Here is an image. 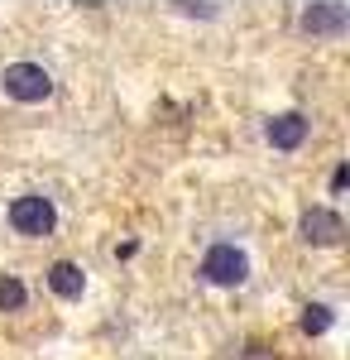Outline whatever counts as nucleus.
Masks as SVG:
<instances>
[{"label": "nucleus", "mask_w": 350, "mask_h": 360, "mask_svg": "<svg viewBox=\"0 0 350 360\" xmlns=\"http://www.w3.org/2000/svg\"><path fill=\"white\" fill-rule=\"evenodd\" d=\"M53 226H58L53 197L25 193V197H15V202H10V231H15V236H29V240H39V236H53Z\"/></svg>", "instance_id": "f257e3e1"}, {"label": "nucleus", "mask_w": 350, "mask_h": 360, "mask_svg": "<svg viewBox=\"0 0 350 360\" xmlns=\"http://www.w3.org/2000/svg\"><path fill=\"white\" fill-rule=\"evenodd\" d=\"M0 91H5L10 101L39 106V101L53 96V77H48V68H39V63H10V68L0 72Z\"/></svg>", "instance_id": "f03ea898"}, {"label": "nucleus", "mask_w": 350, "mask_h": 360, "mask_svg": "<svg viewBox=\"0 0 350 360\" xmlns=\"http://www.w3.org/2000/svg\"><path fill=\"white\" fill-rule=\"evenodd\" d=\"M202 278L212 283V288H240L245 278H249V259H245V250L235 245H212L202 255Z\"/></svg>", "instance_id": "7ed1b4c3"}, {"label": "nucleus", "mask_w": 350, "mask_h": 360, "mask_svg": "<svg viewBox=\"0 0 350 360\" xmlns=\"http://www.w3.org/2000/svg\"><path fill=\"white\" fill-rule=\"evenodd\" d=\"M297 236H302L307 245H341V236H346V221H341L331 207H312V212H302V221H297Z\"/></svg>", "instance_id": "20e7f679"}, {"label": "nucleus", "mask_w": 350, "mask_h": 360, "mask_svg": "<svg viewBox=\"0 0 350 360\" xmlns=\"http://www.w3.org/2000/svg\"><path fill=\"white\" fill-rule=\"evenodd\" d=\"M307 130H312V120H307L302 111H283V115H273L269 125H264V139H269L273 149L293 154V149H302V139H307Z\"/></svg>", "instance_id": "39448f33"}, {"label": "nucleus", "mask_w": 350, "mask_h": 360, "mask_svg": "<svg viewBox=\"0 0 350 360\" xmlns=\"http://www.w3.org/2000/svg\"><path fill=\"white\" fill-rule=\"evenodd\" d=\"M302 29L312 34V39H341L350 29V15H346V5H307L302 10Z\"/></svg>", "instance_id": "423d86ee"}, {"label": "nucleus", "mask_w": 350, "mask_h": 360, "mask_svg": "<svg viewBox=\"0 0 350 360\" xmlns=\"http://www.w3.org/2000/svg\"><path fill=\"white\" fill-rule=\"evenodd\" d=\"M48 288H53L58 298H67V303H72V298H82V288H86V274H82L72 259H58L53 269H48Z\"/></svg>", "instance_id": "0eeeda50"}, {"label": "nucleus", "mask_w": 350, "mask_h": 360, "mask_svg": "<svg viewBox=\"0 0 350 360\" xmlns=\"http://www.w3.org/2000/svg\"><path fill=\"white\" fill-rule=\"evenodd\" d=\"M29 303V288L15 274H0V312H20Z\"/></svg>", "instance_id": "6e6552de"}, {"label": "nucleus", "mask_w": 350, "mask_h": 360, "mask_svg": "<svg viewBox=\"0 0 350 360\" xmlns=\"http://www.w3.org/2000/svg\"><path fill=\"white\" fill-rule=\"evenodd\" d=\"M331 322H336V312H331L326 303H307V307H302V332H307V336L331 332Z\"/></svg>", "instance_id": "1a4fd4ad"}, {"label": "nucleus", "mask_w": 350, "mask_h": 360, "mask_svg": "<svg viewBox=\"0 0 350 360\" xmlns=\"http://www.w3.org/2000/svg\"><path fill=\"white\" fill-rule=\"evenodd\" d=\"M346 183H350V168H336L331 173V193H346Z\"/></svg>", "instance_id": "9d476101"}]
</instances>
